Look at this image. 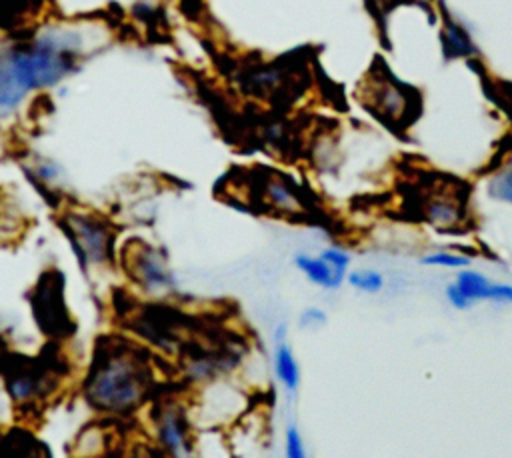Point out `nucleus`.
<instances>
[{"mask_svg":"<svg viewBox=\"0 0 512 458\" xmlns=\"http://www.w3.org/2000/svg\"><path fill=\"white\" fill-rule=\"evenodd\" d=\"M346 280L362 290V292H368V294H376L384 288V276L378 272V270H370V268H362V270H352L348 272Z\"/></svg>","mask_w":512,"mask_h":458,"instance_id":"14","label":"nucleus"},{"mask_svg":"<svg viewBox=\"0 0 512 458\" xmlns=\"http://www.w3.org/2000/svg\"><path fill=\"white\" fill-rule=\"evenodd\" d=\"M56 224L64 232L86 276L90 266L104 268L114 264L116 230L108 218L88 210H64Z\"/></svg>","mask_w":512,"mask_h":458,"instance_id":"4","label":"nucleus"},{"mask_svg":"<svg viewBox=\"0 0 512 458\" xmlns=\"http://www.w3.org/2000/svg\"><path fill=\"white\" fill-rule=\"evenodd\" d=\"M456 284H458V288L470 298L472 304L478 302V300H490L492 282H490L486 276H482V274H478V272H474V270H462V272H458Z\"/></svg>","mask_w":512,"mask_h":458,"instance_id":"12","label":"nucleus"},{"mask_svg":"<svg viewBox=\"0 0 512 458\" xmlns=\"http://www.w3.org/2000/svg\"><path fill=\"white\" fill-rule=\"evenodd\" d=\"M322 324H326V314H324V310H320V308H306L302 314H300V318H298V326L300 328H318V326H322Z\"/></svg>","mask_w":512,"mask_h":458,"instance_id":"19","label":"nucleus"},{"mask_svg":"<svg viewBox=\"0 0 512 458\" xmlns=\"http://www.w3.org/2000/svg\"><path fill=\"white\" fill-rule=\"evenodd\" d=\"M64 284H66V276L62 274L60 268L52 266L38 276L36 284L28 292L32 318L38 330L48 340L66 342L76 334V322L68 312L66 298H64V288H66Z\"/></svg>","mask_w":512,"mask_h":458,"instance_id":"5","label":"nucleus"},{"mask_svg":"<svg viewBox=\"0 0 512 458\" xmlns=\"http://www.w3.org/2000/svg\"><path fill=\"white\" fill-rule=\"evenodd\" d=\"M320 256H322L326 262H330L332 266L342 268V270H348V266H350V262H352V256H350L346 250H342V248H326V250L320 252Z\"/></svg>","mask_w":512,"mask_h":458,"instance_id":"18","label":"nucleus"},{"mask_svg":"<svg viewBox=\"0 0 512 458\" xmlns=\"http://www.w3.org/2000/svg\"><path fill=\"white\" fill-rule=\"evenodd\" d=\"M260 204L262 208H268L274 216H296L298 212H304V200L300 198V186L286 174L278 170L266 168V174L260 176Z\"/></svg>","mask_w":512,"mask_h":458,"instance_id":"9","label":"nucleus"},{"mask_svg":"<svg viewBox=\"0 0 512 458\" xmlns=\"http://www.w3.org/2000/svg\"><path fill=\"white\" fill-rule=\"evenodd\" d=\"M158 386L150 348L122 334H102L94 340L90 364L80 386L92 410L132 416L160 396Z\"/></svg>","mask_w":512,"mask_h":458,"instance_id":"1","label":"nucleus"},{"mask_svg":"<svg viewBox=\"0 0 512 458\" xmlns=\"http://www.w3.org/2000/svg\"><path fill=\"white\" fill-rule=\"evenodd\" d=\"M446 298H448V302H450L454 308H458V310H466V308H470V306H472L470 298H468V296L458 288V284H456V282L446 286Z\"/></svg>","mask_w":512,"mask_h":458,"instance_id":"20","label":"nucleus"},{"mask_svg":"<svg viewBox=\"0 0 512 458\" xmlns=\"http://www.w3.org/2000/svg\"><path fill=\"white\" fill-rule=\"evenodd\" d=\"M284 454L290 458H304L306 456V448H304V438L298 430L296 424H288L286 426V434H284Z\"/></svg>","mask_w":512,"mask_h":458,"instance_id":"16","label":"nucleus"},{"mask_svg":"<svg viewBox=\"0 0 512 458\" xmlns=\"http://www.w3.org/2000/svg\"><path fill=\"white\" fill-rule=\"evenodd\" d=\"M384 72L386 66L380 68V74H376V68L370 70V76L366 74L362 104L370 114L392 126L394 122H402L410 112V96L404 92V86L392 78V74L384 78Z\"/></svg>","mask_w":512,"mask_h":458,"instance_id":"8","label":"nucleus"},{"mask_svg":"<svg viewBox=\"0 0 512 458\" xmlns=\"http://www.w3.org/2000/svg\"><path fill=\"white\" fill-rule=\"evenodd\" d=\"M490 300H492V302H506V304H512V286H510V284H494V282H492Z\"/></svg>","mask_w":512,"mask_h":458,"instance_id":"21","label":"nucleus"},{"mask_svg":"<svg viewBox=\"0 0 512 458\" xmlns=\"http://www.w3.org/2000/svg\"><path fill=\"white\" fill-rule=\"evenodd\" d=\"M278 342H286V324H280L274 332V344Z\"/></svg>","mask_w":512,"mask_h":458,"instance_id":"22","label":"nucleus"},{"mask_svg":"<svg viewBox=\"0 0 512 458\" xmlns=\"http://www.w3.org/2000/svg\"><path fill=\"white\" fill-rule=\"evenodd\" d=\"M80 48L74 36L44 34L30 44H18L4 52L0 72V104L4 114L40 88L58 84L76 68Z\"/></svg>","mask_w":512,"mask_h":458,"instance_id":"2","label":"nucleus"},{"mask_svg":"<svg viewBox=\"0 0 512 458\" xmlns=\"http://www.w3.org/2000/svg\"><path fill=\"white\" fill-rule=\"evenodd\" d=\"M422 264H428V266H446V268H460V266H466L468 264V258L466 256H460V254H454V252H434V254H428L422 258Z\"/></svg>","mask_w":512,"mask_h":458,"instance_id":"17","label":"nucleus"},{"mask_svg":"<svg viewBox=\"0 0 512 458\" xmlns=\"http://www.w3.org/2000/svg\"><path fill=\"white\" fill-rule=\"evenodd\" d=\"M120 262L130 282L140 286L146 294H166L176 286L166 254L140 238H132L124 244Z\"/></svg>","mask_w":512,"mask_h":458,"instance_id":"6","label":"nucleus"},{"mask_svg":"<svg viewBox=\"0 0 512 458\" xmlns=\"http://www.w3.org/2000/svg\"><path fill=\"white\" fill-rule=\"evenodd\" d=\"M294 264L296 268L306 274V278L310 282H314L316 286H322V288H328V290H334L338 288L344 278L348 276V270H342V268H336L332 266L330 262H326L322 256H308V254H296L294 256Z\"/></svg>","mask_w":512,"mask_h":458,"instance_id":"10","label":"nucleus"},{"mask_svg":"<svg viewBox=\"0 0 512 458\" xmlns=\"http://www.w3.org/2000/svg\"><path fill=\"white\" fill-rule=\"evenodd\" d=\"M152 428L158 446L172 456L192 454V426L184 406L172 398H156L152 412Z\"/></svg>","mask_w":512,"mask_h":458,"instance_id":"7","label":"nucleus"},{"mask_svg":"<svg viewBox=\"0 0 512 458\" xmlns=\"http://www.w3.org/2000/svg\"><path fill=\"white\" fill-rule=\"evenodd\" d=\"M274 372L286 392L294 394L300 388V366L288 342H278L274 348Z\"/></svg>","mask_w":512,"mask_h":458,"instance_id":"11","label":"nucleus"},{"mask_svg":"<svg viewBox=\"0 0 512 458\" xmlns=\"http://www.w3.org/2000/svg\"><path fill=\"white\" fill-rule=\"evenodd\" d=\"M442 42H444V50L448 56H468L474 52V46H472L468 34L450 18H446Z\"/></svg>","mask_w":512,"mask_h":458,"instance_id":"13","label":"nucleus"},{"mask_svg":"<svg viewBox=\"0 0 512 458\" xmlns=\"http://www.w3.org/2000/svg\"><path fill=\"white\" fill-rule=\"evenodd\" d=\"M488 194L496 200L512 204V164L492 176L488 182Z\"/></svg>","mask_w":512,"mask_h":458,"instance_id":"15","label":"nucleus"},{"mask_svg":"<svg viewBox=\"0 0 512 458\" xmlns=\"http://www.w3.org/2000/svg\"><path fill=\"white\" fill-rule=\"evenodd\" d=\"M4 390L18 408H40L70 376V360L60 340H48L34 356L4 350Z\"/></svg>","mask_w":512,"mask_h":458,"instance_id":"3","label":"nucleus"}]
</instances>
